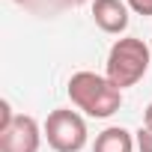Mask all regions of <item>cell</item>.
<instances>
[{
  "label": "cell",
  "instance_id": "obj_10",
  "mask_svg": "<svg viewBox=\"0 0 152 152\" xmlns=\"http://www.w3.org/2000/svg\"><path fill=\"white\" fill-rule=\"evenodd\" d=\"M143 128H149L152 131V102L146 104V110H143Z\"/></svg>",
  "mask_w": 152,
  "mask_h": 152
},
{
  "label": "cell",
  "instance_id": "obj_9",
  "mask_svg": "<svg viewBox=\"0 0 152 152\" xmlns=\"http://www.w3.org/2000/svg\"><path fill=\"white\" fill-rule=\"evenodd\" d=\"M12 119H15V113H12L9 102H0V131H6L12 125Z\"/></svg>",
  "mask_w": 152,
  "mask_h": 152
},
{
  "label": "cell",
  "instance_id": "obj_6",
  "mask_svg": "<svg viewBox=\"0 0 152 152\" xmlns=\"http://www.w3.org/2000/svg\"><path fill=\"white\" fill-rule=\"evenodd\" d=\"M134 146L137 140L131 137V131H125L122 125H110L96 137L93 152H134Z\"/></svg>",
  "mask_w": 152,
  "mask_h": 152
},
{
  "label": "cell",
  "instance_id": "obj_4",
  "mask_svg": "<svg viewBox=\"0 0 152 152\" xmlns=\"http://www.w3.org/2000/svg\"><path fill=\"white\" fill-rule=\"evenodd\" d=\"M42 128L33 116L15 113L12 125L6 131H0V152H39L42 146Z\"/></svg>",
  "mask_w": 152,
  "mask_h": 152
},
{
  "label": "cell",
  "instance_id": "obj_5",
  "mask_svg": "<svg viewBox=\"0 0 152 152\" xmlns=\"http://www.w3.org/2000/svg\"><path fill=\"white\" fill-rule=\"evenodd\" d=\"M93 21L99 30L119 36L128 27V3L125 0H93Z\"/></svg>",
  "mask_w": 152,
  "mask_h": 152
},
{
  "label": "cell",
  "instance_id": "obj_11",
  "mask_svg": "<svg viewBox=\"0 0 152 152\" xmlns=\"http://www.w3.org/2000/svg\"><path fill=\"white\" fill-rule=\"evenodd\" d=\"M60 3H84V0H60Z\"/></svg>",
  "mask_w": 152,
  "mask_h": 152
},
{
  "label": "cell",
  "instance_id": "obj_3",
  "mask_svg": "<svg viewBox=\"0 0 152 152\" xmlns=\"http://www.w3.org/2000/svg\"><path fill=\"white\" fill-rule=\"evenodd\" d=\"M42 131L54 152H81L87 146V122L78 110H69V107L51 110Z\"/></svg>",
  "mask_w": 152,
  "mask_h": 152
},
{
  "label": "cell",
  "instance_id": "obj_7",
  "mask_svg": "<svg viewBox=\"0 0 152 152\" xmlns=\"http://www.w3.org/2000/svg\"><path fill=\"white\" fill-rule=\"evenodd\" d=\"M134 140H137V149H140V152H152V131H149V128H140V131L134 134Z\"/></svg>",
  "mask_w": 152,
  "mask_h": 152
},
{
  "label": "cell",
  "instance_id": "obj_8",
  "mask_svg": "<svg viewBox=\"0 0 152 152\" xmlns=\"http://www.w3.org/2000/svg\"><path fill=\"white\" fill-rule=\"evenodd\" d=\"M125 3H128V9L131 12H137V15H152V0H125Z\"/></svg>",
  "mask_w": 152,
  "mask_h": 152
},
{
  "label": "cell",
  "instance_id": "obj_2",
  "mask_svg": "<svg viewBox=\"0 0 152 152\" xmlns=\"http://www.w3.org/2000/svg\"><path fill=\"white\" fill-rule=\"evenodd\" d=\"M149 45L137 36H122L110 45V54H107V63H104V75L107 81L119 90L125 87H134L137 81H143V75L149 72Z\"/></svg>",
  "mask_w": 152,
  "mask_h": 152
},
{
  "label": "cell",
  "instance_id": "obj_1",
  "mask_svg": "<svg viewBox=\"0 0 152 152\" xmlns=\"http://www.w3.org/2000/svg\"><path fill=\"white\" fill-rule=\"evenodd\" d=\"M66 90H69V99L75 107L84 110L87 116H96V119H107L122 107V90L107 81V75L75 72L69 78Z\"/></svg>",
  "mask_w": 152,
  "mask_h": 152
}]
</instances>
